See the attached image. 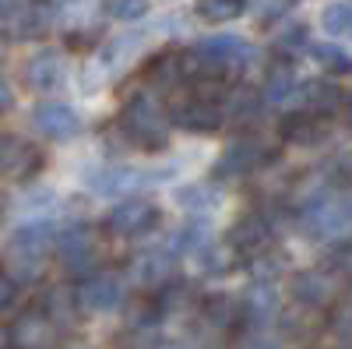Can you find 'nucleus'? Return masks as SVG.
Masks as SVG:
<instances>
[{
	"instance_id": "40",
	"label": "nucleus",
	"mask_w": 352,
	"mask_h": 349,
	"mask_svg": "<svg viewBox=\"0 0 352 349\" xmlns=\"http://www.w3.org/2000/svg\"><path fill=\"white\" fill-rule=\"evenodd\" d=\"M349 32H352V28H349Z\"/></svg>"
},
{
	"instance_id": "22",
	"label": "nucleus",
	"mask_w": 352,
	"mask_h": 349,
	"mask_svg": "<svg viewBox=\"0 0 352 349\" xmlns=\"http://www.w3.org/2000/svg\"><path fill=\"white\" fill-rule=\"evenodd\" d=\"M296 89H300L296 71H292L289 61L278 56V61L268 67V74H264V99H268V103H285V99L296 96Z\"/></svg>"
},
{
	"instance_id": "39",
	"label": "nucleus",
	"mask_w": 352,
	"mask_h": 349,
	"mask_svg": "<svg viewBox=\"0 0 352 349\" xmlns=\"http://www.w3.org/2000/svg\"><path fill=\"white\" fill-rule=\"evenodd\" d=\"M60 349H88V346H60Z\"/></svg>"
},
{
	"instance_id": "24",
	"label": "nucleus",
	"mask_w": 352,
	"mask_h": 349,
	"mask_svg": "<svg viewBox=\"0 0 352 349\" xmlns=\"http://www.w3.org/2000/svg\"><path fill=\"white\" fill-rule=\"evenodd\" d=\"M43 310L50 314V321L60 328L67 321H74V314H78V300H74V289L67 286H53L46 289V297H43Z\"/></svg>"
},
{
	"instance_id": "5",
	"label": "nucleus",
	"mask_w": 352,
	"mask_h": 349,
	"mask_svg": "<svg viewBox=\"0 0 352 349\" xmlns=\"http://www.w3.org/2000/svg\"><path fill=\"white\" fill-rule=\"evenodd\" d=\"M78 310L85 314H106L124 300V275L120 272H88L74 286Z\"/></svg>"
},
{
	"instance_id": "36",
	"label": "nucleus",
	"mask_w": 352,
	"mask_h": 349,
	"mask_svg": "<svg viewBox=\"0 0 352 349\" xmlns=\"http://www.w3.org/2000/svg\"><path fill=\"white\" fill-rule=\"evenodd\" d=\"M236 349H282L275 339H268V335H250V339H243Z\"/></svg>"
},
{
	"instance_id": "14",
	"label": "nucleus",
	"mask_w": 352,
	"mask_h": 349,
	"mask_svg": "<svg viewBox=\"0 0 352 349\" xmlns=\"http://www.w3.org/2000/svg\"><path fill=\"white\" fill-rule=\"evenodd\" d=\"M32 124L43 138L50 141H64V138H74L81 131V120L78 113L67 106V103H39L32 109Z\"/></svg>"
},
{
	"instance_id": "17",
	"label": "nucleus",
	"mask_w": 352,
	"mask_h": 349,
	"mask_svg": "<svg viewBox=\"0 0 352 349\" xmlns=\"http://www.w3.org/2000/svg\"><path fill=\"white\" fill-rule=\"evenodd\" d=\"M204 53L212 56V61L219 64V71L229 78L232 71H240V67H247L250 64V46L243 43V39H236V36H219V39H204V43H197Z\"/></svg>"
},
{
	"instance_id": "15",
	"label": "nucleus",
	"mask_w": 352,
	"mask_h": 349,
	"mask_svg": "<svg viewBox=\"0 0 352 349\" xmlns=\"http://www.w3.org/2000/svg\"><path fill=\"white\" fill-rule=\"evenodd\" d=\"M331 293H335V282H331L328 272H320V268L300 272L296 279H292V300H296L300 307H307V310L328 307Z\"/></svg>"
},
{
	"instance_id": "9",
	"label": "nucleus",
	"mask_w": 352,
	"mask_h": 349,
	"mask_svg": "<svg viewBox=\"0 0 352 349\" xmlns=\"http://www.w3.org/2000/svg\"><path fill=\"white\" fill-rule=\"evenodd\" d=\"M8 339L14 349H56V325L43 307H32L14 317Z\"/></svg>"
},
{
	"instance_id": "2",
	"label": "nucleus",
	"mask_w": 352,
	"mask_h": 349,
	"mask_svg": "<svg viewBox=\"0 0 352 349\" xmlns=\"http://www.w3.org/2000/svg\"><path fill=\"white\" fill-rule=\"evenodd\" d=\"M120 127L131 145L144 152H159L169 141V113H162V106L148 92H138L120 113Z\"/></svg>"
},
{
	"instance_id": "13",
	"label": "nucleus",
	"mask_w": 352,
	"mask_h": 349,
	"mask_svg": "<svg viewBox=\"0 0 352 349\" xmlns=\"http://www.w3.org/2000/svg\"><path fill=\"white\" fill-rule=\"evenodd\" d=\"M328 131H331L328 116L310 113V109L292 113V116H285V120L278 124V138L285 145H296V149H317V145L328 138Z\"/></svg>"
},
{
	"instance_id": "12",
	"label": "nucleus",
	"mask_w": 352,
	"mask_h": 349,
	"mask_svg": "<svg viewBox=\"0 0 352 349\" xmlns=\"http://www.w3.org/2000/svg\"><path fill=\"white\" fill-rule=\"evenodd\" d=\"M159 177H152V169H131V166H109V169H99L88 177L96 194L102 198H131L134 191L155 184Z\"/></svg>"
},
{
	"instance_id": "34",
	"label": "nucleus",
	"mask_w": 352,
	"mask_h": 349,
	"mask_svg": "<svg viewBox=\"0 0 352 349\" xmlns=\"http://www.w3.org/2000/svg\"><path fill=\"white\" fill-rule=\"evenodd\" d=\"M148 11V0H106V14L116 21H138Z\"/></svg>"
},
{
	"instance_id": "26",
	"label": "nucleus",
	"mask_w": 352,
	"mask_h": 349,
	"mask_svg": "<svg viewBox=\"0 0 352 349\" xmlns=\"http://www.w3.org/2000/svg\"><path fill=\"white\" fill-rule=\"evenodd\" d=\"M180 78H184L180 53H162V56H155V61L144 67V81L155 85V89H173Z\"/></svg>"
},
{
	"instance_id": "8",
	"label": "nucleus",
	"mask_w": 352,
	"mask_h": 349,
	"mask_svg": "<svg viewBox=\"0 0 352 349\" xmlns=\"http://www.w3.org/2000/svg\"><path fill=\"white\" fill-rule=\"evenodd\" d=\"M159 226V209L152 205V201L144 198H127L120 201L102 222V229L109 233V237H141V233H148Z\"/></svg>"
},
{
	"instance_id": "21",
	"label": "nucleus",
	"mask_w": 352,
	"mask_h": 349,
	"mask_svg": "<svg viewBox=\"0 0 352 349\" xmlns=\"http://www.w3.org/2000/svg\"><path fill=\"white\" fill-rule=\"evenodd\" d=\"M201 314H204V321H208L212 328H219V332H232V328H240V325H243V300L212 297V300H204Z\"/></svg>"
},
{
	"instance_id": "1",
	"label": "nucleus",
	"mask_w": 352,
	"mask_h": 349,
	"mask_svg": "<svg viewBox=\"0 0 352 349\" xmlns=\"http://www.w3.org/2000/svg\"><path fill=\"white\" fill-rule=\"evenodd\" d=\"M56 247V229L50 222L18 226L8 244V272L14 282H32L46 268V257Z\"/></svg>"
},
{
	"instance_id": "19",
	"label": "nucleus",
	"mask_w": 352,
	"mask_h": 349,
	"mask_svg": "<svg viewBox=\"0 0 352 349\" xmlns=\"http://www.w3.org/2000/svg\"><path fill=\"white\" fill-rule=\"evenodd\" d=\"M60 78H64V61H60L53 50L36 53L32 61L25 64V85H28V89H36V92L56 89V85H60Z\"/></svg>"
},
{
	"instance_id": "11",
	"label": "nucleus",
	"mask_w": 352,
	"mask_h": 349,
	"mask_svg": "<svg viewBox=\"0 0 352 349\" xmlns=\"http://www.w3.org/2000/svg\"><path fill=\"white\" fill-rule=\"evenodd\" d=\"M229 244H232V251H236L240 257H247V261H250L254 254L268 251V247L275 244V229H272L268 215H261V212H247L243 219L232 222V229H229Z\"/></svg>"
},
{
	"instance_id": "3",
	"label": "nucleus",
	"mask_w": 352,
	"mask_h": 349,
	"mask_svg": "<svg viewBox=\"0 0 352 349\" xmlns=\"http://www.w3.org/2000/svg\"><path fill=\"white\" fill-rule=\"evenodd\" d=\"M300 229L310 240H320V244L349 240L352 237V198L328 194V198L314 201V205L300 209Z\"/></svg>"
},
{
	"instance_id": "18",
	"label": "nucleus",
	"mask_w": 352,
	"mask_h": 349,
	"mask_svg": "<svg viewBox=\"0 0 352 349\" xmlns=\"http://www.w3.org/2000/svg\"><path fill=\"white\" fill-rule=\"evenodd\" d=\"M275 314H278V300H275L272 282H254L250 293L243 297V325L264 328L268 321H275Z\"/></svg>"
},
{
	"instance_id": "4",
	"label": "nucleus",
	"mask_w": 352,
	"mask_h": 349,
	"mask_svg": "<svg viewBox=\"0 0 352 349\" xmlns=\"http://www.w3.org/2000/svg\"><path fill=\"white\" fill-rule=\"evenodd\" d=\"M53 21V4L46 0H0V36L36 39Z\"/></svg>"
},
{
	"instance_id": "33",
	"label": "nucleus",
	"mask_w": 352,
	"mask_h": 349,
	"mask_svg": "<svg viewBox=\"0 0 352 349\" xmlns=\"http://www.w3.org/2000/svg\"><path fill=\"white\" fill-rule=\"evenodd\" d=\"M236 251H232V244H226L222 251H215V247H204L201 251V265H204V272H229V268H236V257H232Z\"/></svg>"
},
{
	"instance_id": "30",
	"label": "nucleus",
	"mask_w": 352,
	"mask_h": 349,
	"mask_svg": "<svg viewBox=\"0 0 352 349\" xmlns=\"http://www.w3.org/2000/svg\"><path fill=\"white\" fill-rule=\"evenodd\" d=\"M310 56H314L320 67H328V71H335V74H352V56H349L345 50H338V46L317 43V46H310Z\"/></svg>"
},
{
	"instance_id": "37",
	"label": "nucleus",
	"mask_w": 352,
	"mask_h": 349,
	"mask_svg": "<svg viewBox=\"0 0 352 349\" xmlns=\"http://www.w3.org/2000/svg\"><path fill=\"white\" fill-rule=\"evenodd\" d=\"M11 109V89H8V81L0 78V116H4Z\"/></svg>"
},
{
	"instance_id": "35",
	"label": "nucleus",
	"mask_w": 352,
	"mask_h": 349,
	"mask_svg": "<svg viewBox=\"0 0 352 349\" xmlns=\"http://www.w3.org/2000/svg\"><path fill=\"white\" fill-rule=\"evenodd\" d=\"M14 293H18V282L11 279L8 268H0V310H8L14 304Z\"/></svg>"
},
{
	"instance_id": "25",
	"label": "nucleus",
	"mask_w": 352,
	"mask_h": 349,
	"mask_svg": "<svg viewBox=\"0 0 352 349\" xmlns=\"http://www.w3.org/2000/svg\"><path fill=\"white\" fill-rule=\"evenodd\" d=\"M208 240H212V233H208V226H204L201 219L187 222V226H180L169 237V254H201L204 247H208Z\"/></svg>"
},
{
	"instance_id": "32",
	"label": "nucleus",
	"mask_w": 352,
	"mask_h": 349,
	"mask_svg": "<svg viewBox=\"0 0 352 349\" xmlns=\"http://www.w3.org/2000/svg\"><path fill=\"white\" fill-rule=\"evenodd\" d=\"M331 328H335V335H338L342 342H352V289L335 304V310H331Z\"/></svg>"
},
{
	"instance_id": "28",
	"label": "nucleus",
	"mask_w": 352,
	"mask_h": 349,
	"mask_svg": "<svg viewBox=\"0 0 352 349\" xmlns=\"http://www.w3.org/2000/svg\"><path fill=\"white\" fill-rule=\"evenodd\" d=\"M247 11V0H197V14L212 25H222V21H232Z\"/></svg>"
},
{
	"instance_id": "27",
	"label": "nucleus",
	"mask_w": 352,
	"mask_h": 349,
	"mask_svg": "<svg viewBox=\"0 0 352 349\" xmlns=\"http://www.w3.org/2000/svg\"><path fill=\"white\" fill-rule=\"evenodd\" d=\"M176 201H180V209H187V212H212V209H219V191L212 187V184H194V187H184L180 194H176Z\"/></svg>"
},
{
	"instance_id": "16",
	"label": "nucleus",
	"mask_w": 352,
	"mask_h": 349,
	"mask_svg": "<svg viewBox=\"0 0 352 349\" xmlns=\"http://www.w3.org/2000/svg\"><path fill=\"white\" fill-rule=\"evenodd\" d=\"M127 275L138 282V286H148V289H155V286H169L173 282V254L166 251H144V254H138L131 265H127Z\"/></svg>"
},
{
	"instance_id": "10",
	"label": "nucleus",
	"mask_w": 352,
	"mask_h": 349,
	"mask_svg": "<svg viewBox=\"0 0 352 349\" xmlns=\"http://www.w3.org/2000/svg\"><path fill=\"white\" fill-rule=\"evenodd\" d=\"M39 169H43L39 145L14 138V134L0 138V173H4L8 180H28V177H36Z\"/></svg>"
},
{
	"instance_id": "7",
	"label": "nucleus",
	"mask_w": 352,
	"mask_h": 349,
	"mask_svg": "<svg viewBox=\"0 0 352 349\" xmlns=\"http://www.w3.org/2000/svg\"><path fill=\"white\" fill-rule=\"evenodd\" d=\"M275 159V149L264 138H240V141H232L226 156L219 159L215 173L219 177H247V173H257L264 169Z\"/></svg>"
},
{
	"instance_id": "29",
	"label": "nucleus",
	"mask_w": 352,
	"mask_h": 349,
	"mask_svg": "<svg viewBox=\"0 0 352 349\" xmlns=\"http://www.w3.org/2000/svg\"><path fill=\"white\" fill-rule=\"evenodd\" d=\"M162 314H166V304H162V297H138V300L131 304L127 321H131L134 328H148V325L162 321Z\"/></svg>"
},
{
	"instance_id": "38",
	"label": "nucleus",
	"mask_w": 352,
	"mask_h": 349,
	"mask_svg": "<svg viewBox=\"0 0 352 349\" xmlns=\"http://www.w3.org/2000/svg\"><path fill=\"white\" fill-rule=\"evenodd\" d=\"M345 120H349V127H352V99L345 103Z\"/></svg>"
},
{
	"instance_id": "6",
	"label": "nucleus",
	"mask_w": 352,
	"mask_h": 349,
	"mask_svg": "<svg viewBox=\"0 0 352 349\" xmlns=\"http://www.w3.org/2000/svg\"><path fill=\"white\" fill-rule=\"evenodd\" d=\"M56 254H60V265L74 275H88L96 272L99 261V240L88 226H67L56 233Z\"/></svg>"
},
{
	"instance_id": "20",
	"label": "nucleus",
	"mask_w": 352,
	"mask_h": 349,
	"mask_svg": "<svg viewBox=\"0 0 352 349\" xmlns=\"http://www.w3.org/2000/svg\"><path fill=\"white\" fill-rule=\"evenodd\" d=\"M296 96H300L303 109L320 113V116H331L335 109H342V106H345L342 92L335 89L331 81H303L300 89H296Z\"/></svg>"
},
{
	"instance_id": "31",
	"label": "nucleus",
	"mask_w": 352,
	"mask_h": 349,
	"mask_svg": "<svg viewBox=\"0 0 352 349\" xmlns=\"http://www.w3.org/2000/svg\"><path fill=\"white\" fill-rule=\"evenodd\" d=\"M320 25H324L328 36H345L352 28V4L349 0H338V4L324 8V14H320Z\"/></svg>"
},
{
	"instance_id": "23",
	"label": "nucleus",
	"mask_w": 352,
	"mask_h": 349,
	"mask_svg": "<svg viewBox=\"0 0 352 349\" xmlns=\"http://www.w3.org/2000/svg\"><path fill=\"white\" fill-rule=\"evenodd\" d=\"M261 109V96L254 89H240V85H229L226 96H222V113L232 116V120H254Z\"/></svg>"
}]
</instances>
